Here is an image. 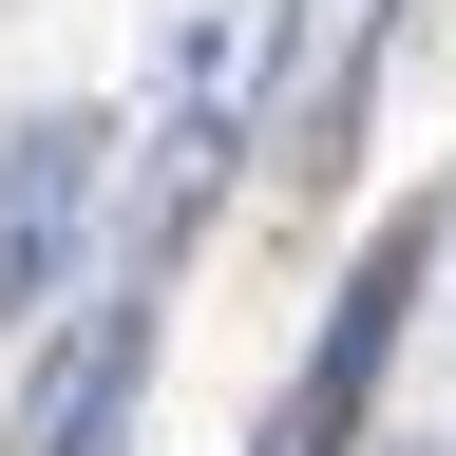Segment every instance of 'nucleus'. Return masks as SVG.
I'll return each mask as SVG.
<instances>
[{
	"mask_svg": "<svg viewBox=\"0 0 456 456\" xmlns=\"http://www.w3.org/2000/svg\"><path fill=\"white\" fill-rule=\"evenodd\" d=\"M266 77H285V0H191V38H171V77H152V266H171V228L209 209V171L248 152Z\"/></svg>",
	"mask_w": 456,
	"mask_h": 456,
	"instance_id": "f257e3e1",
	"label": "nucleus"
},
{
	"mask_svg": "<svg viewBox=\"0 0 456 456\" xmlns=\"http://www.w3.org/2000/svg\"><path fill=\"white\" fill-rule=\"evenodd\" d=\"M95 171H114L95 114H20V134H0V323H38L57 285H77V248H95Z\"/></svg>",
	"mask_w": 456,
	"mask_h": 456,
	"instance_id": "f03ea898",
	"label": "nucleus"
},
{
	"mask_svg": "<svg viewBox=\"0 0 456 456\" xmlns=\"http://www.w3.org/2000/svg\"><path fill=\"white\" fill-rule=\"evenodd\" d=\"M399 305H419V228H380V248H362V285H342V323H323V362L285 380V437H305V456H342V437H362V399H380V342H399Z\"/></svg>",
	"mask_w": 456,
	"mask_h": 456,
	"instance_id": "7ed1b4c3",
	"label": "nucleus"
},
{
	"mask_svg": "<svg viewBox=\"0 0 456 456\" xmlns=\"http://www.w3.org/2000/svg\"><path fill=\"white\" fill-rule=\"evenodd\" d=\"M134 305H77V342L38 362V399H20V456H114V399H134Z\"/></svg>",
	"mask_w": 456,
	"mask_h": 456,
	"instance_id": "20e7f679",
	"label": "nucleus"
},
{
	"mask_svg": "<svg viewBox=\"0 0 456 456\" xmlns=\"http://www.w3.org/2000/svg\"><path fill=\"white\" fill-rule=\"evenodd\" d=\"M248 456H305V437H285V419H266V437H248Z\"/></svg>",
	"mask_w": 456,
	"mask_h": 456,
	"instance_id": "39448f33",
	"label": "nucleus"
}]
</instances>
